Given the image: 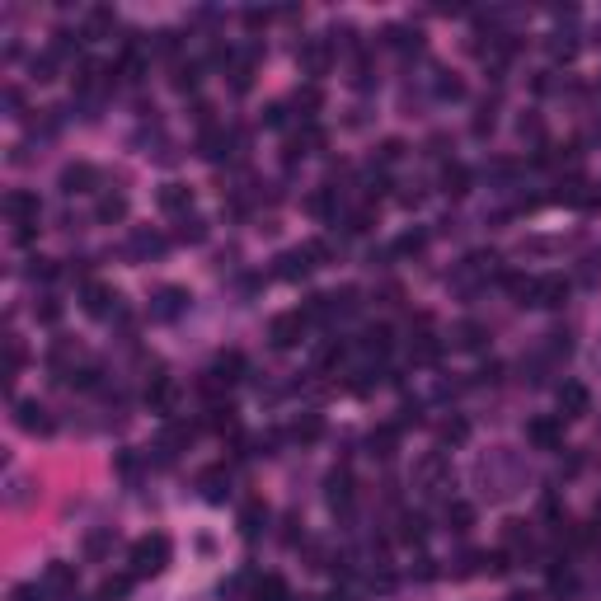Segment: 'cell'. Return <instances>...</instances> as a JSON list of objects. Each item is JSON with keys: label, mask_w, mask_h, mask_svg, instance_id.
<instances>
[{"label": "cell", "mask_w": 601, "mask_h": 601, "mask_svg": "<svg viewBox=\"0 0 601 601\" xmlns=\"http://www.w3.org/2000/svg\"><path fill=\"white\" fill-rule=\"evenodd\" d=\"M165 550H170V545H165V540H160V535H155V540H146V545H136V573H155V568H160V559H165Z\"/></svg>", "instance_id": "cell-1"}]
</instances>
